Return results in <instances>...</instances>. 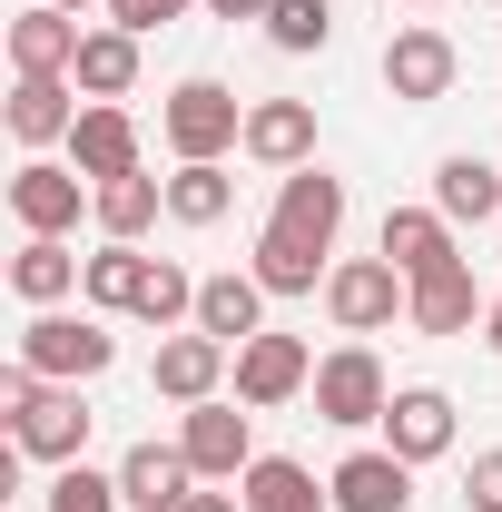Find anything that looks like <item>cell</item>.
<instances>
[{"label":"cell","mask_w":502,"mask_h":512,"mask_svg":"<svg viewBox=\"0 0 502 512\" xmlns=\"http://www.w3.org/2000/svg\"><path fill=\"white\" fill-rule=\"evenodd\" d=\"M434 207L453 217V227H483V217L502 207V158H473V148H453V158L434 168Z\"/></svg>","instance_id":"cell-23"},{"label":"cell","mask_w":502,"mask_h":512,"mask_svg":"<svg viewBox=\"0 0 502 512\" xmlns=\"http://www.w3.org/2000/svg\"><path fill=\"white\" fill-rule=\"evenodd\" d=\"M178 444H188L197 483H247V463H256V414H247V404H227V394H207V404L178 414Z\"/></svg>","instance_id":"cell-5"},{"label":"cell","mask_w":502,"mask_h":512,"mask_svg":"<svg viewBox=\"0 0 502 512\" xmlns=\"http://www.w3.org/2000/svg\"><path fill=\"white\" fill-rule=\"evenodd\" d=\"M138 286H148V256H138V247H119V237L89 256V276H79L89 316H128V306H138Z\"/></svg>","instance_id":"cell-30"},{"label":"cell","mask_w":502,"mask_h":512,"mask_svg":"<svg viewBox=\"0 0 502 512\" xmlns=\"http://www.w3.org/2000/svg\"><path fill=\"white\" fill-rule=\"evenodd\" d=\"M188 512H247V493L227 483V493H188Z\"/></svg>","instance_id":"cell-35"},{"label":"cell","mask_w":502,"mask_h":512,"mask_svg":"<svg viewBox=\"0 0 502 512\" xmlns=\"http://www.w3.org/2000/svg\"><path fill=\"white\" fill-rule=\"evenodd\" d=\"M237 207V178H227V158H188L178 178H168V217L178 227H217Z\"/></svg>","instance_id":"cell-29"},{"label":"cell","mask_w":502,"mask_h":512,"mask_svg":"<svg viewBox=\"0 0 502 512\" xmlns=\"http://www.w3.org/2000/svg\"><path fill=\"white\" fill-rule=\"evenodd\" d=\"M256 30H266L286 60H306V50L335 40V10H325V0H266V20H256Z\"/></svg>","instance_id":"cell-31"},{"label":"cell","mask_w":502,"mask_h":512,"mask_svg":"<svg viewBox=\"0 0 502 512\" xmlns=\"http://www.w3.org/2000/svg\"><path fill=\"white\" fill-rule=\"evenodd\" d=\"M463 503H473V512H502V444H493V453H473V473H463Z\"/></svg>","instance_id":"cell-34"},{"label":"cell","mask_w":502,"mask_h":512,"mask_svg":"<svg viewBox=\"0 0 502 512\" xmlns=\"http://www.w3.org/2000/svg\"><path fill=\"white\" fill-rule=\"evenodd\" d=\"M404 306H414V286H404L394 256H345V266L325 276V316H335V335H384V325H404Z\"/></svg>","instance_id":"cell-4"},{"label":"cell","mask_w":502,"mask_h":512,"mask_svg":"<svg viewBox=\"0 0 502 512\" xmlns=\"http://www.w3.org/2000/svg\"><path fill=\"white\" fill-rule=\"evenodd\" d=\"M69 168H79L89 188L138 178V119H128L119 99H89V109H79V128H69Z\"/></svg>","instance_id":"cell-14"},{"label":"cell","mask_w":502,"mask_h":512,"mask_svg":"<svg viewBox=\"0 0 502 512\" xmlns=\"http://www.w3.org/2000/svg\"><path fill=\"white\" fill-rule=\"evenodd\" d=\"M266 227L296 237V247H315V256H335V237H345V178H335V168H286Z\"/></svg>","instance_id":"cell-9"},{"label":"cell","mask_w":502,"mask_h":512,"mask_svg":"<svg viewBox=\"0 0 502 512\" xmlns=\"http://www.w3.org/2000/svg\"><path fill=\"white\" fill-rule=\"evenodd\" d=\"M69 79H79V99H128V89H138V30H119V20L89 30Z\"/></svg>","instance_id":"cell-25"},{"label":"cell","mask_w":502,"mask_h":512,"mask_svg":"<svg viewBox=\"0 0 502 512\" xmlns=\"http://www.w3.org/2000/svg\"><path fill=\"white\" fill-rule=\"evenodd\" d=\"M315 414L335 424V434H365V424H384V404H394V384H384V365H375V345L365 335H345L335 355H315Z\"/></svg>","instance_id":"cell-3"},{"label":"cell","mask_w":502,"mask_h":512,"mask_svg":"<svg viewBox=\"0 0 502 512\" xmlns=\"http://www.w3.org/2000/svg\"><path fill=\"white\" fill-rule=\"evenodd\" d=\"M79 276H89V256H69V237H20V256H10V296L30 316L60 306V296H79Z\"/></svg>","instance_id":"cell-22"},{"label":"cell","mask_w":502,"mask_h":512,"mask_svg":"<svg viewBox=\"0 0 502 512\" xmlns=\"http://www.w3.org/2000/svg\"><path fill=\"white\" fill-rule=\"evenodd\" d=\"M453 79H463V50L443 40L434 20H414V30H394V40H384V89H394L404 109H434V99H453Z\"/></svg>","instance_id":"cell-6"},{"label":"cell","mask_w":502,"mask_h":512,"mask_svg":"<svg viewBox=\"0 0 502 512\" xmlns=\"http://www.w3.org/2000/svg\"><path fill=\"white\" fill-rule=\"evenodd\" d=\"M188 10H207V0H109V20L138 30V40H148V30H168V20H188Z\"/></svg>","instance_id":"cell-33"},{"label":"cell","mask_w":502,"mask_h":512,"mask_svg":"<svg viewBox=\"0 0 502 512\" xmlns=\"http://www.w3.org/2000/svg\"><path fill=\"white\" fill-rule=\"evenodd\" d=\"M325 493H335V512H414V463L394 444H355L325 473Z\"/></svg>","instance_id":"cell-11"},{"label":"cell","mask_w":502,"mask_h":512,"mask_svg":"<svg viewBox=\"0 0 502 512\" xmlns=\"http://www.w3.org/2000/svg\"><path fill=\"white\" fill-rule=\"evenodd\" d=\"M306 384H315L306 335H276V325H266V335H247V345H237V404H247V414H276V404H296Z\"/></svg>","instance_id":"cell-8"},{"label":"cell","mask_w":502,"mask_h":512,"mask_svg":"<svg viewBox=\"0 0 502 512\" xmlns=\"http://www.w3.org/2000/svg\"><path fill=\"white\" fill-rule=\"evenodd\" d=\"M375 256L404 266V286H424V276H443V266H463V237H453V217H443V207H384Z\"/></svg>","instance_id":"cell-13"},{"label":"cell","mask_w":502,"mask_h":512,"mask_svg":"<svg viewBox=\"0 0 502 512\" xmlns=\"http://www.w3.org/2000/svg\"><path fill=\"white\" fill-rule=\"evenodd\" d=\"M483 316H493V296L473 286V256H463V266H443V276H424V286H414V306H404L414 335H473Z\"/></svg>","instance_id":"cell-21"},{"label":"cell","mask_w":502,"mask_h":512,"mask_svg":"<svg viewBox=\"0 0 502 512\" xmlns=\"http://www.w3.org/2000/svg\"><path fill=\"white\" fill-rule=\"evenodd\" d=\"M247 276L266 286V296H315V286H325L335 266H325L315 247H296V237H276V227H256V256H247Z\"/></svg>","instance_id":"cell-27"},{"label":"cell","mask_w":502,"mask_h":512,"mask_svg":"<svg viewBox=\"0 0 502 512\" xmlns=\"http://www.w3.org/2000/svg\"><path fill=\"white\" fill-rule=\"evenodd\" d=\"M237 493H247V512H325V503H335V493L315 483V473L296 463V453H256Z\"/></svg>","instance_id":"cell-24"},{"label":"cell","mask_w":502,"mask_h":512,"mask_svg":"<svg viewBox=\"0 0 502 512\" xmlns=\"http://www.w3.org/2000/svg\"><path fill=\"white\" fill-rule=\"evenodd\" d=\"M128 316L148 325V335H178V325H197V276L178 266V256H148V286H138V306Z\"/></svg>","instance_id":"cell-28"},{"label":"cell","mask_w":502,"mask_h":512,"mask_svg":"<svg viewBox=\"0 0 502 512\" xmlns=\"http://www.w3.org/2000/svg\"><path fill=\"white\" fill-rule=\"evenodd\" d=\"M227 375H237V345H217V335H197V325L158 335V355H148V384H158L168 404H207Z\"/></svg>","instance_id":"cell-10"},{"label":"cell","mask_w":502,"mask_h":512,"mask_svg":"<svg viewBox=\"0 0 502 512\" xmlns=\"http://www.w3.org/2000/svg\"><path fill=\"white\" fill-rule=\"evenodd\" d=\"M20 365L40 384H99L119 365V335H109V316H60V306H40V316L20 325Z\"/></svg>","instance_id":"cell-2"},{"label":"cell","mask_w":502,"mask_h":512,"mask_svg":"<svg viewBox=\"0 0 502 512\" xmlns=\"http://www.w3.org/2000/svg\"><path fill=\"white\" fill-rule=\"evenodd\" d=\"M119 493H128V512H188V493H197V463H188V444H128L119 453Z\"/></svg>","instance_id":"cell-16"},{"label":"cell","mask_w":502,"mask_h":512,"mask_svg":"<svg viewBox=\"0 0 502 512\" xmlns=\"http://www.w3.org/2000/svg\"><path fill=\"white\" fill-rule=\"evenodd\" d=\"M89 217H99V237H119V247H138V237H148V227L168 217V178H148V168H138V178H109Z\"/></svg>","instance_id":"cell-26"},{"label":"cell","mask_w":502,"mask_h":512,"mask_svg":"<svg viewBox=\"0 0 502 512\" xmlns=\"http://www.w3.org/2000/svg\"><path fill=\"white\" fill-rule=\"evenodd\" d=\"M119 473H89V463H60L50 473V493H40V512H119Z\"/></svg>","instance_id":"cell-32"},{"label":"cell","mask_w":502,"mask_h":512,"mask_svg":"<svg viewBox=\"0 0 502 512\" xmlns=\"http://www.w3.org/2000/svg\"><path fill=\"white\" fill-rule=\"evenodd\" d=\"M483 345H493V355H502V296H493V316H483Z\"/></svg>","instance_id":"cell-37"},{"label":"cell","mask_w":502,"mask_h":512,"mask_svg":"<svg viewBox=\"0 0 502 512\" xmlns=\"http://www.w3.org/2000/svg\"><path fill=\"white\" fill-rule=\"evenodd\" d=\"M10 444L30 453V463H79L89 453V404H79V384H40V404L30 414H10Z\"/></svg>","instance_id":"cell-12"},{"label":"cell","mask_w":502,"mask_h":512,"mask_svg":"<svg viewBox=\"0 0 502 512\" xmlns=\"http://www.w3.org/2000/svg\"><path fill=\"white\" fill-rule=\"evenodd\" d=\"M158 138H168L178 168H188V158H227V148H247V99H237L227 79H178V89L158 99Z\"/></svg>","instance_id":"cell-1"},{"label":"cell","mask_w":502,"mask_h":512,"mask_svg":"<svg viewBox=\"0 0 502 512\" xmlns=\"http://www.w3.org/2000/svg\"><path fill=\"white\" fill-rule=\"evenodd\" d=\"M247 158L256 168H315V99H247Z\"/></svg>","instance_id":"cell-18"},{"label":"cell","mask_w":502,"mask_h":512,"mask_svg":"<svg viewBox=\"0 0 502 512\" xmlns=\"http://www.w3.org/2000/svg\"><path fill=\"white\" fill-rule=\"evenodd\" d=\"M79 207H99V188H89L79 168H60V158H20V178H10V217H20V237H69Z\"/></svg>","instance_id":"cell-7"},{"label":"cell","mask_w":502,"mask_h":512,"mask_svg":"<svg viewBox=\"0 0 502 512\" xmlns=\"http://www.w3.org/2000/svg\"><path fill=\"white\" fill-rule=\"evenodd\" d=\"M384 444L404 453L414 473L453 453V394L443 384H394V404H384Z\"/></svg>","instance_id":"cell-15"},{"label":"cell","mask_w":502,"mask_h":512,"mask_svg":"<svg viewBox=\"0 0 502 512\" xmlns=\"http://www.w3.org/2000/svg\"><path fill=\"white\" fill-rule=\"evenodd\" d=\"M79 20L69 10H50V0H30L20 20H10V79H69L79 69Z\"/></svg>","instance_id":"cell-17"},{"label":"cell","mask_w":502,"mask_h":512,"mask_svg":"<svg viewBox=\"0 0 502 512\" xmlns=\"http://www.w3.org/2000/svg\"><path fill=\"white\" fill-rule=\"evenodd\" d=\"M79 79H10V138L20 148H69V128H79Z\"/></svg>","instance_id":"cell-20"},{"label":"cell","mask_w":502,"mask_h":512,"mask_svg":"<svg viewBox=\"0 0 502 512\" xmlns=\"http://www.w3.org/2000/svg\"><path fill=\"white\" fill-rule=\"evenodd\" d=\"M197 335H217V345H247V335H266V286H256L247 266H217V276H197Z\"/></svg>","instance_id":"cell-19"},{"label":"cell","mask_w":502,"mask_h":512,"mask_svg":"<svg viewBox=\"0 0 502 512\" xmlns=\"http://www.w3.org/2000/svg\"><path fill=\"white\" fill-rule=\"evenodd\" d=\"M50 10H69V20H79V10H109V0H50Z\"/></svg>","instance_id":"cell-38"},{"label":"cell","mask_w":502,"mask_h":512,"mask_svg":"<svg viewBox=\"0 0 502 512\" xmlns=\"http://www.w3.org/2000/svg\"><path fill=\"white\" fill-rule=\"evenodd\" d=\"M217 20H266V0H207Z\"/></svg>","instance_id":"cell-36"},{"label":"cell","mask_w":502,"mask_h":512,"mask_svg":"<svg viewBox=\"0 0 502 512\" xmlns=\"http://www.w3.org/2000/svg\"><path fill=\"white\" fill-rule=\"evenodd\" d=\"M424 10H443V0H424Z\"/></svg>","instance_id":"cell-39"}]
</instances>
